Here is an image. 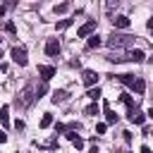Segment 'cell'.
<instances>
[{"mask_svg":"<svg viewBox=\"0 0 153 153\" xmlns=\"http://www.w3.org/2000/svg\"><path fill=\"white\" fill-rule=\"evenodd\" d=\"M117 122V115L110 110V105H105V124H115Z\"/></svg>","mask_w":153,"mask_h":153,"instance_id":"cell-17","label":"cell"},{"mask_svg":"<svg viewBox=\"0 0 153 153\" xmlns=\"http://www.w3.org/2000/svg\"><path fill=\"white\" fill-rule=\"evenodd\" d=\"M129 24H131V22H129V17H124V14H120V17L112 19V26H115V29H129Z\"/></svg>","mask_w":153,"mask_h":153,"instance_id":"cell-9","label":"cell"},{"mask_svg":"<svg viewBox=\"0 0 153 153\" xmlns=\"http://www.w3.org/2000/svg\"><path fill=\"white\" fill-rule=\"evenodd\" d=\"M55 131H57V134H62V131L67 134V127H65V124H55Z\"/></svg>","mask_w":153,"mask_h":153,"instance_id":"cell-27","label":"cell"},{"mask_svg":"<svg viewBox=\"0 0 153 153\" xmlns=\"http://www.w3.org/2000/svg\"><path fill=\"white\" fill-rule=\"evenodd\" d=\"M38 74H41L43 81H50L55 76V67L53 65H38Z\"/></svg>","mask_w":153,"mask_h":153,"instance_id":"cell-7","label":"cell"},{"mask_svg":"<svg viewBox=\"0 0 153 153\" xmlns=\"http://www.w3.org/2000/svg\"><path fill=\"white\" fill-rule=\"evenodd\" d=\"M86 96H88V98L96 103V100L100 98V88H98V86H96V88H88V93H86Z\"/></svg>","mask_w":153,"mask_h":153,"instance_id":"cell-20","label":"cell"},{"mask_svg":"<svg viewBox=\"0 0 153 153\" xmlns=\"http://www.w3.org/2000/svg\"><path fill=\"white\" fill-rule=\"evenodd\" d=\"M5 141H7V134H5L2 129H0V143H5Z\"/></svg>","mask_w":153,"mask_h":153,"instance_id":"cell-30","label":"cell"},{"mask_svg":"<svg viewBox=\"0 0 153 153\" xmlns=\"http://www.w3.org/2000/svg\"><path fill=\"white\" fill-rule=\"evenodd\" d=\"M53 10H55V14H62V12H67V10H69V2H60V5H55Z\"/></svg>","mask_w":153,"mask_h":153,"instance_id":"cell-21","label":"cell"},{"mask_svg":"<svg viewBox=\"0 0 153 153\" xmlns=\"http://www.w3.org/2000/svg\"><path fill=\"white\" fill-rule=\"evenodd\" d=\"M131 43H134V36H127V33H112L108 38L110 48H129Z\"/></svg>","mask_w":153,"mask_h":153,"instance_id":"cell-1","label":"cell"},{"mask_svg":"<svg viewBox=\"0 0 153 153\" xmlns=\"http://www.w3.org/2000/svg\"><path fill=\"white\" fill-rule=\"evenodd\" d=\"M5 31H7V33H14V31H17L14 22H7V24H5Z\"/></svg>","mask_w":153,"mask_h":153,"instance_id":"cell-24","label":"cell"},{"mask_svg":"<svg viewBox=\"0 0 153 153\" xmlns=\"http://www.w3.org/2000/svg\"><path fill=\"white\" fill-rule=\"evenodd\" d=\"M10 55H12V62H14V65H19V67H26L29 57H26V48H24V45H14Z\"/></svg>","mask_w":153,"mask_h":153,"instance_id":"cell-2","label":"cell"},{"mask_svg":"<svg viewBox=\"0 0 153 153\" xmlns=\"http://www.w3.org/2000/svg\"><path fill=\"white\" fill-rule=\"evenodd\" d=\"M45 91H48V81H41V84L36 86V98H41Z\"/></svg>","mask_w":153,"mask_h":153,"instance_id":"cell-19","label":"cell"},{"mask_svg":"<svg viewBox=\"0 0 153 153\" xmlns=\"http://www.w3.org/2000/svg\"><path fill=\"white\" fill-rule=\"evenodd\" d=\"M72 143H74V146H76V148H84V139H81V136H76V139H74V141H72Z\"/></svg>","mask_w":153,"mask_h":153,"instance_id":"cell-26","label":"cell"},{"mask_svg":"<svg viewBox=\"0 0 153 153\" xmlns=\"http://www.w3.org/2000/svg\"><path fill=\"white\" fill-rule=\"evenodd\" d=\"M53 124V112H43V117H41V129H48Z\"/></svg>","mask_w":153,"mask_h":153,"instance_id":"cell-18","label":"cell"},{"mask_svg":"<svg viewBox=\"0 0 153 153\" xmlns=\"http://www.w3.org/2000/svg\"><path fill=\"white\" fill-rule=\"evenodd\" d=\"M98 112H100L98 103H91V105H86V108H84V115H88V117H96Z\"/></svg>","mask_w":153,"mask_h":153,"instance_id":"cell-15","label":"cell"},{"mask_svg":"<svg viewBox=\"0 0 153 153\" xmlns=\"http://www.w3.org/2000/svg\"><path fill=\"white\" fill-rule=\"evenodd\" d=\"M117 79H120L124 86H129V88H131V86H134V81H136V76H134V74H120Z\"/></svg>","mask_w":153,"mask_h":153,"instance_id":"cell-14","label":"cell"},{"mask_svg":"<svg viewBox=\"0 0 153 153\" xmlns=\"http://www.w3.org/2000/svg\"><path fill=\"white\" fill-rule=\"evenodd\" d=\"M131 91H136V93H139V96H141V93H143V91H146V81H143V79H139V76H136V81H134V86H131Z\"/></svg>","mask_w":153,"mask_h":153,"instance_id":"cell-16","label":"cell"},{"mask_svg":"<svg viewBox=\"0 0 153 153\" xmlns=\"http://www.w3.org/2000/svg\"><path fill=\"white\" fill-rule=\"evenodd\" d=\"M146 26H148V31H151V33H153V17H151V19H148V22H146Z\"/></svg>","mask_w":153,"mask_h":153,"instance_id":"cell-29","label":"cell"},{"mask_svg":"<svg viewBox=\"0 0 153 153\" xmlns=\"http://www.w3.org/2000/svg\"><path fill=\"white\" fill-rule=\"evenodd\" d=\"M139 153H153V151H151L148 146H141V148H139Z\"/></svg>","mask_w":153,"mask_h":153,"instance_id":"cell-28","label":"cell"},{"mask_svg":"<svg viewBox=\"0 0 153 153\" xmlns=\"http://www.w3.org/2000/svg\"><path fill=\"white\" fill-rule=\"evenodd\" d=\"M105 129H108L105 122H98V124H96V131H98V134H105Z\"/></svg>","mask_w":153,"mask_h":153,"instance_id":"cell-25","label":"cell"},{"mask_svg":"<svg viewBox=\"0 0 153 153\" xmlns=\"http://www.w3.org/2000/svg\"><path fill=\"white\" fill-rule=\"evenodd\" d=\"M100 43H103V38H100L98 33H91V36H88V41H86V48H88V50H93V48H100Z\"/></svg>","mask_w":153,"mask_h":153,"instance_id":"cell-11","label":"cell"},{"mask_svg":"<svg viewBox=\"0 0 153 153\" xmlns=\"http://www.w3.org/2000/svg\"><path fill=\"white\" fill-rule=\"evenodd\" d=\"M96 24H98V19H88L86 24H81V26L76 29V36H79V38H88V36H91V31L96 29Z\"/></svg>","mask_w":153,"mask_h":153,"instance_id":"cell-4","label":"cell"},{"mask_svg":"<svg viewBox=\"0 0 153 153\" xmlns=\"http://www.w3.org/2000/svg\"><path fill=\"white\" fill-rule=\"evenodd\" d=\"M127 117H129V122H134V124H143V122H146V115H143L141 110H129Z\"/></svg>","mask_w":153,"mask_h":153,"instance_id":"cell-8","label":"cell"},{"mask_svg":"<svg viewBox=\"0 0 153 153\" xmlns=\"http://www.w3.org/2000/svg\"><path fill=\"white\" fill-rule=\"evenodd\" d=\"M57 53H60V41H57V38H48V43H45V55H48V57H57Z\"/></svg>","mask_w":153,"mask_h":153,"instance_id":"cell-6","label":"cell"},{"mask_svg":"<svg viewBox=\"0 0 153 153\" xmlns=\"http://www.w3.org/2000/svg\"><path fill=\"white\" fill-rule=\"evenodd\" d=\"M0 122H2V127H10V105L0 108Z\"/></svg>","mask_w":153,"mask_h":153,"instance_id":"cell-12","label":"cell"},{"mask_svg":"<svg viewBox=\"0 0 153 153\" xmlns=\"http://www.w3.org/2000/svg\"><path fill=\"white\" fill-rule=\"evenodd\" d=\"M88 153H100V151H98V146H91V151H88Z\"/></svg>","mask_w":153,"mask_h":153,"instance_id":"cell-31","label":"cell"},{"mask_svg":"<svg viewBox=\"0 0 153 153\" xmlns=\"http://www.w3.org/2000/svg\"><path fill=\"white\" fill-rule=\"evenodd\" d=\"M122 103H124V105H127L129 110H136V105H134V100H131V96H127V93H124V96H122Z\"/></svg>","mask_w":153,"mask_h":153,"instance_id":"cell-22","label":"cell"},{"mask_svg":"<svg viewBox=\"0 0 153 153\" xmlns=\"http://www.w3.org/2000/svg\"><path fill=\"white\" fill-rule=\"evenodd\" d=\"M146 115H148V117L153 120V108H148V112H146Z\"/></svg>","mask_w":153,"mask_h":153,"instance_id":"cell-32","label":"cell"},{"mask_svg":"<svg viewBox=\"0 0 153 153\" xmlns=\"http://www.w3.org/2000/svg\"><path fill=\"white\" fill-rule=\"evenodd\" d=\"M67 26H72V19H62V22H57V24H55V29H57V31H62V29H67Z\"/></svg>","mask_w":153,"mask_h":153,"instance_id":"cell-23","label":"cell"},{"mask_svg":"<svg viewBox=\"0 0 153 153\" xmlns=\"http://www.w3.org/2000/svg\"><path fill=\"white\" fill-rule=\"evenodd\" d=\"M67 98H69V93H67V91H55V93L50 96V100H53V103H65Z\"/></svg>","mask_w":153,"mask_h":153,"instance_id":"cell-13","label":"cell"},{"mask_svg":"<svg viewBox=\"0 0 153 153\" xmlns=\"http://www.w3.org/2000/svg\"><path fill=\"white\" fill-rule=\"evenodd\" d=\"M33 93H36V91H33V84H29V86H26V88H24V91L17 96V105H19V103H22V105H29V103L36 98Z\"/></svg>","mask_w":153,"mask_h":153,"instance_id":"cell-3","label":"cell"},{"mask_svg":"<svg viewBox=\"0 0 153 153\" xmlns=\"http://www.w3.org/2000/svg\"><path fill=\"white\" fill-rule=\"evenodd\" d=\"M98 76H100V74L93 72V69H84V72H81V81H84L86 86H91V88L98 84Z\"/></svg>","mask_w":153,"mask_h":153,"instance_id":"cell-5","label":"cell"},{"mask_svg":"<svg viewBox=\"0 0 153 153\" xmlns=\"http://www.w3.org/2000/svg\"><path fill=\"white\" fill-rule=\"evenodd\" d=\"M124 60H129V62H143V60H146V55H143V50H129Z\"/></svg>","mask_w":153,"mask_h":153,"instance_id":"cell-10","label":"cell"}]
</instances>
